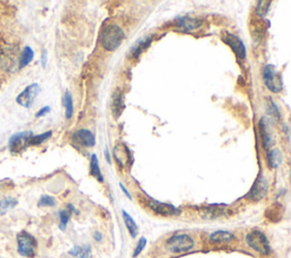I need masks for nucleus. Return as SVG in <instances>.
<instances>
[{
  "instance_id": "15",
  "label": "nucleus",
  "mask_w": 291,
  "mask_h": 258,
  "mask_svg": "<svg viewBox=\"0 0 291 258\" xmlns=\"http://www.w3.org/2000/svg\"><path fill=\"white\" fill-rule=\"evenodd\" d=\"M73 212L77 213L73 205H67L66 209H62V211H59V229L62 231L66 229L68 222L69 220H71Z\"/></svg>"
},
{
  "instance_id": "16",
  "label": "nucleus",
  "mask_w": 291,
  "mask_h": 258,
  "mask_svg": "<svg viewBox=\"0 0 291 258\" xmlns=\"http://www.w3.org/2000/svg\"><path fill=\"white\" fill-rule=\"evenodd\" d=\"M90 176L93 177L98 182H104V177H103L102 170H101V167H99V163H98V157L95 154L91 155Z\"/></svg>"
},
{
  "instance_id": "10",
  "label": "nucleus",
  "mask_w": 291,
  "mask_h": 258,
  "mask_svg": "<svg viewBox=\"0 0 291 258\" xmlns=\"http://www.w3.org/2000/svg\"><path fill=\"white\" fill-rule=\"evenodd\" d=\"M224 41L227 45L231 47L234 54L238 57L239 59H245L246 58V47L244 42L240 40V38L234 36L232 33H225Z\"/></svg>"
},
{
  "instance_id": "25",
  "label": "nucleus",
  "mask_w": 291,
  "mask_h": 258,
  "mask_svg": "<svg viewBox=\"0 0 291 258\" xmlns=\"http://www.w3.org/2000/svg\"><path fill=\"white\" fill-rule=\"evenodd\" d=\"M51 135H53V132H51V131H47V132H45V133L33 135V137L31 138V140H30V146L41 145L42 142H45L46 140L49 139Z\"/></svg>"
},
{
  "instance_id": "11",
  "label": "nucleus",
  "mask_w": 291,
  "mask_h": 258,
  "mask_svg": "<svg viewBox=\"0 0 291 258\" xmlns=\"http://www.w3.org/2000/svg\"><path fill=\"white\" fill-rule=\"evenodd\" d=\"M73 142L79 143L80 146H83L86 148L93 147L95 145V138L93 133L89 130H79L73 134Z\"/></svg>"
},
{
  "instance_id": "29",
  "label": "nucleus",
  "mask_w": 291,
  "mask_h": 258,
  "mask_svg": "<svg viewBox=\"0 0 291 258\" xmlns=\"http://www.w3.org/2000/svg\"><path fill=\"white\" fill-rule=\"evenodd\" d=\"M146 244H147V239L145 237H142V238L139 239V242H138L137 247H136V249H134V252H133V257L134 258L140 255L141 251L146 248Z\"/></svg>"
},
{
  "instance_id": "20",
  "label": "nucleus",
  "mask_w": 291,
  "mask_h": 258,
  "mask_svg": "<svg viewBox=\"0 0 291 258\" xmlns=\"http://www.w3.org/2000/svg\"><path fill=\"white\" fill-rule=\"evenodd\" d=\"M150 42H151L150 37H147L145 39H142V40L138 41L131 49V56L133 57V58H138V57L140 56V54H142V52L148 48Z\"/></svg>"
},
{
  "instance_id": "33",
  "label": "nucleus",
  "mask_w": 291,
  "mask_h": 258,
  "mask_svg": "<svg viewBox=\"0 0 291 258\" xmlns=\"http://www.w3.org/2000/svg\"><path fill=\"white\" fill-rule=\"evenodd\" d=\"M120 187H121V189H122V191L125 194V196H127L129 199H132V197H131V195H130V192L127 190V188H125V187L122 185V183H120Z\"/></svg>"
},
{
  "instance_id": "3",
  "label": "nucleus",
  "mask_w": 291,
  "mask_h": 258,
  "mask_svg": "<svg viewBox=\"0 0 291 258\" xmlns=\"http://www.w3.org/2000/svg\"><path fill=\"white\" fill-rule=\"evenodd\" d=\"M246 241L248 243V246L254 249L255 251H257L262 255H267L271 252V246L268 242V239L262 231L254 230L247 234Z\"/></svg>"
},
{
  "instance_id": "8",
  "label": "nucleus",
  "mask_w": 291,
  "mask_h": 258,
  "mask_svg": "<svg viewBox=\"0 0 291 258\" xmlns=\"http://www.w3.org/2000/svg\"><path fill=\"white\" fill-rule=\"evenodd\" d=\"M148 206L153 209V211L158 214V215L162 216H174V215H179L181 211L179 208H176L175 206L169 204H165V203H160L157 202V200H149Z\"/></svg>"
},
{
  "instance_id": "23",
  "label": "nucleus",
  "mask_w": 291,
  "mask_h": 258,
  "mask_svg": "<svg viewBox=\"0 0 291 258\" xmlns=\"http://www.w3.org/2000/svg\"><path fill=\"white\" fill-rule=\"evenodd\" d=\"M17 204H19V200L13 198V197H6V198L0 200V215H5L8 211L15 208Z\"/></svg>"
},
{
  "instance_id": "5",
  "label": "nucleus",
  "mask_w": 291,
  "mask_h": 258,
  "mask_svg": "<svg viewBox=\"0 0 291 258\" xmlns=\"http://www.w3.org/2000/svg\"><path fill=\"white\" fill-rule=\"evenodd\" d=\"M263 78L265 85L272 93H280L283 89V80L282 75L276 71V68L273 65L268 64L263 68Z\"/></svg>"
},
{
  "instance_id": "7",
  "label": "nucleus",
  "mask_w": 291,
  "mask_h": 258,
  "mask_svg": "<svg viewBox=\"0 0 291 258\" xmlns=\"http://www.w3.org/2000/svg\"><path fill=\"white\" fill-rule=\"evenodd\" d=\"M40 85H39L38 83H32V84L28 85L27 88L17 96L16 103L25 108H30L34 103V100L38 97V95L40 94Z\"/></svg>"
},
{
  "instance_id": "2",
  "label": "nucleus",
  "mask_w": 291,
  "mask_h": 258,
  "mask_svg": "<svg viewBox=\"0 0 291 258\" xmlns=\"http://www.w3.org/2000/svg\"><path fill=\"white\" fill-rule=\"evenodd\" d=\"M17 240V251L21 256L27 258H33L36 256V250L38 247L37 240L32 234L27 231H22L16 237Z\"/></svg>"
},
{
  "instance_id": "17",
  "label": "nucleus",
  "mask_w": 291,
  "mask_h": 258,
  "mask_svg": "<svg viewBox=\"0 0 291 258\" xmlns=\"http://www.w3.org/2000/svg\"><path fill=\"white\" fill-rule=\"evenodd\" d=\"M68 255L74 258H90L91 247L89 244H82V246H74L71 250H68Z\"/></svg>"
},
{
  "instance_id": "12",
  "label": "nucleus",
  "mask_w": 291,
  "mask_h": 258,
  "mask_svg": "<svg viewBox=\"0 0 291 258\" xmlns=\"http://www.w3.org/2000/svg\"><path fill=\"white\" fill-rule=\"evenodd\" d=\"M175 25L177 28H180L182 31L184 32H191L197 30L198 28L202 26V21L198 19H195V17H189V16H181L175 19Z\"/></svg>"
},
{
  "instance_id": "9",
  "label": "nucleus",
  "mask_w": 291,
  "mask_h": 258,
  "mask_svg": "<svg viewBox=\"0 0 291 258\" xmlns=\"http://www.w3.org/2000/svg\"><path fill=\"white\" fill-rule=\"evenodd\" d=\"M268 191V183L266 181V179L264 177H258L257 180L255 181L253 188H251L248 198L251 200H255V202H258V200L263 199L265 196H266Z\"/></svg>"
},
{
  "instance_id": "24",
  "label": "nucleus",
  "mask_w": 291,
  "mask_h": 258,
  "mask_svg": "<svg viewBox=\"0 0 291 258\" xmlns=\"http://www.w3.org/2000/svg\"><path fill=\"white\" fill-rule=\"evenodd\" d=\"M63 104L65 106V111H66V117L67 119H71L73 115V111H74V107H73V99L71 94L66 91L64 95L63 98Z\"/></svg>"
},
{
  "instance_id": "19",
  "label": "nucleus",
  "mask_w": 291,
  "mask_h": 258,
  "mask_svg": "<svg viewBox=\"0 0 291 258\" xmlns=\"http://www.w3.org/2000/svg\"><path fill=\"white\" fill-rule=\"evenodd\" d=\"M282 154L279 149H271L267 151V161L268 165H270L271 168H276L279 167L280 164L282 163Z\"/></svg>"
},
{
  "instance_id": "18",
  "label": "nucleus",
  "mask_w": 291,
  "mask_h": 258,
  "mask_svg": "<svg viewBox=\"0 0 291 258\" xmlns=\"http://www.w3.org/2000/svg\"><path fill=\"white\" fill-rule=\"evenodd\" d=\"M122 215H123V220H124V223H125V226H127V229L129 231L130 235H131L132 238H136L138 232H139V227L137 225V223L134 222V220L131 217V215H130V214L127 211H122Z\"/></svg>"
},
{
  "instance_id": "30",
  "label": "nucleus",
  "mask_w": 291,
  "mask_h": 258,
  "mask_svg": "<svg viewBox=\"0 0 291 258\" xmlns=\"http://www.w3.org/2000/svg\"><path fill=\"white\" fill-rule=\"evenodd\" d=\"M50 107L49 106H45V107H42L40 111H39L37 114H36V117H42V116H45L47 115L48 113H50Z\"/></svg>"
},
{
  "instance_id": "35",
  "label": "nucleus",
  "mask_w": 291,
  "mask_h": 258,
  "mask_svg": "<svg viewBox=\"0 0 291 258\" xmlns=\"http://www.w3.org/2000/svg\"><path fill=\"white\" fill-rule=\"evenodd\" d=\"M0 258H2V257H0Z\"/></svg>"
},
{
  "instance_id": "21",
  "label": "nucleus",
  "mask_w": 291,
  "mask_h": 258,
  "mask_svg": "<svg viewBox=\"0 0 291 258\" xmlns=\"http://www.w3.org/2000/svg\"><path fill=\"white\" fill-rule=\"evenodd\" d=\"M260 131H262V139H263V147L265 149L268 150V148L272 146L273 143V139L271 137L270 132H268L267 130V124H266V120L263 119L260 120Z\"/></svg>"
},
{
  "instance_id": "13",
  "label": "nucleus",
  "mask_w": 291,
  "mask_h": 258,
  "mask_svg": "<svg viewBox=\"0 0 291 258\" xmlns=\"http://www.w3.org/2000/svg\"><path fill=\"white\" fill-rule=\"evenodd\" d=\"M124 109V98L122 91L117 89L112 96V113L114 119L117 120Z\"/></svg>"
},
{
  "instance_id": "14",
  "label": "nucleus",
  "mask_w": 291,
  "mask_h": 258,
  "mask_svg": "<svg viewBox=\"0 0 291 258\" xmlns=\"http://www.w3.org/2000/svg\"><path fill=\"white\" fill-rule=\"evenodd\" d=\"M234 239L233 233L229 232V231H215L210 235V241L213 243H228L231 242Z\"/></svg>"
},
{
  "instance_id": "22",
  "label": "nucleus",
  "mask_w": 291,
  "mask_h": 258,
  "mask_svg": "<svg viewBox=\"0 0 291 258\" xmlns=\"http://www.w3.org/2000/svg\"><path fill=\"white\" fill-rule=\"evenodd\" d=\"M34 57V52L33 49L31 47L27 46L22 51V55H21V58L19 60V68H23L25 66H28V65L32 62Z\"/></svg>"
},
{
  "instance_id": "34",
  "label": "nucleus",
  "mask_w": 291,
  "mask_h": 258,
  "mask_svg": "<svg viewBox=\"0 0 291 258\" xmlns=\"http://www.w3.org/2000/svg\"><path fill=\"white\" fill-rule=\"evenodd\" d=\"M105 155H106V159L108 163H111V156H110V151H108V149L105 150Z\"/></svg>"
},
{
  "instance_id": "6",
  "label": "nucleus",
  "mask_w": 291,
  "mask_h": 258,
  "mask_svg": "<svg viewBox=\"0 0 291 258\" xmlns=\"http://www.w3.org/2000/svg\"><path fill=\"white\" fill-rule=\"evenodd\" d=\"M33 137L31 131H24V132H19L13 134L10 141H8V147L12 154H19L30 146V140Z\"/></svg>"
},
{
  "instance_id": "26",
  "label": "nucleus",
  "mask_w": 291,
  "mask_h": 258,
  "mask_svg": "<svg viewBox=\"0 0 291 258\" xmlns=\"http://www.w3.org/2000/svg\"><path fill=\"white\" fill-rule=\"evenodd\" d=\"M55 205H56V199L54 198V197L48 196V195L42 196L38 203L39 207H53L55 206Z\"/></svg>"
},
{
  "instance_id": "31",
  "label": "nucleus",
  "mask_w": 291,
  "mask_h": 258,
  "mask_svg": "<svg viewBox=\"0 0 291 258\" xmlns=\"http://www.w3.org/2000/svg\"><path fill=\"white\" fill-rule=\"evenodd\" d=\"M41 64H42V67H46V64H47V51L46 50H43V52H42Z\"/></svg>"
},
{
  "instance_id": "28",
  "label": "nucleus",
  "mask_w": 291,
  "mask_h": 258,
  "mask_svg": "<svg viewBox=\"0 0 291 258\" xmlns=\"http://www.w3.org/2000/svg\"><path fill=\"white\" fill-rule=\"evenodd\" d=\"M268 113H270V115L272 117H274V119L277 121V120H280V112H279V109H277L276 107V105L274 104V102L273 100H268Z\"/></svg>"
},
{
  "instance_id": "32",
  "label": "nucleus",
  "mask_w": 291,
  "mask_h": 258,
  "mask_svg": "<svg viewBox=\"0 0 291 258\" xmlns=\"http://www.w3.org/2000/svg\"><path fill=\"white\" fill-rule=\"evenodd\" d=\"M93 238H94V240L95 241H102V239H103V235H102V233L99 232V231H95V232L93 233Z\"/></svg>"
},
{
  "instance_id": "4",
  "label": "nucleus",
  "mask_w": 291,
  "mask_h": 258,
  "mask_svg": "<svg viewBox=\"0 0 291 258\" xmlns=\"http://www.w3.org/2000/svg\"><path fill=\"white\" fill-rule=\"evenodd\" d=\"M193 239L188 234H175L166 241V249L174 253L189 251L193 248Z\"/></svg>"
},
{
  "instance_id": "1",
  "label": "nucleus",
  "mask_w": 291,
  "mask_h": 258,
  "mask_svg": "<svg viewBox=\"0 0 291 258\" xmlns=\"http://www.w3.org/2000/svg\"><path fill=\"white\" fill-rule=\"evenodd\" d=\"M125 38V33L119 25L110 24L103 29L101 34V43L107 51H114L119 48Z\"/></svg>"
},
{
  "instance_id": "27",
  "label": "nucleus",
  "mask_w": 291,
  "mask_h": 258,
  "mask_svg": "<svg viewBox=\"0 0 291 258\" xmlns=\"http://www.w3.org/2000/svg\"><path fill=\"white\" fill-rule=\"evenodd\" d=\"M271 2H258L257 6H256V13L259 16H265L267 14L268 10H270Z\"/></svg>"
}]
</instances>
